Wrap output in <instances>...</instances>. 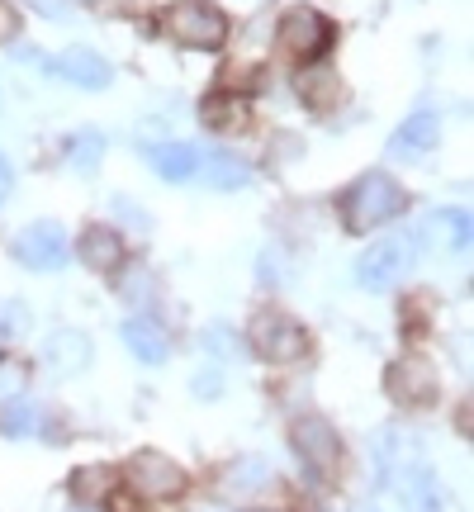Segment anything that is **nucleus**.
<instances>
[{
	"label": "nucleus",
	"mask_w": 474,
	"mask_h": 512,
	"mask_svg": "<svg viewBox=\"0 0 474 512\" xmlns=\"http://www.w3.org/2000/svg\"><path fill=\"white\" fill-rule=\"evenodd\" d=\"M384 484L394 489L408 512H446V484H441L437 465L422 456L418 441L408 437H384Z\"/></svg>",
	"instance_id": "f257e3e1"
},
{
	"label": "nucleus",
	"mask_w": 474,
	"mask_h": 512,
	"mask_svg": "<svg viewBox=\"0 0 474 512\" xmlns=\"http://www.w3.org/2000/svg\"><path fill=\"white\" fill-rule=\"evenodd\" d=\"M403 209H408V195H403V185L389 176V171H370L361 181L347 190V200H342V219H347L351 233H370V228H380V223L399 219Z\"/></svg>",
	"instance_id": "f03ea898"
},
{
	"label": "nucleus",
	"mask_w": 474,
	"mask_h": 512,
	"mask_svg": "<svg viewBox=\"0 0 474 512\" xmlns=\"http://www.w3.org/2000/svg\"><path fill=\"white\" fill-rule=\"evenodd\" d=\"M422 256V238L418 233H399V238H380L370 242L361 256H356V285L361 290H394L403 275L418 266Z\"/></svg>",
	"instance_id": "7ed1b4c3"
},
{
	"label": "nucleus",
	"mask_w": 474,
	"mask_h": 512,
	"mask_svg": "<svg viewBox=\"0 0 474 512\" xmlns=\"http://www.w3.org/2000/svg\"><path fill=\"white\" fill-rule=\"evenodd\" d=\"M166 29H171V38L185 43V48L214 53V48H223V38H228V19H223V10H214L209 0H176V5L166 10Z\"/></svg>",
	"instance_id": "20e7f679"
},
{
	"label": "nucleus",
	"mask_w": 474,
	"mask_h": 512,
	"mask_svg": "<svg viewBox=\"0 0 474 512\" xmlns=\"http://www.w3.org/2000/svg\"><path fill=\"white\" fill-rule=\"evenodd\" d=\"M275 38H280V48H285L294 62H318V57L332 48L337 29L328 24L323 10H313V5H294V10H285Z\"/></svg>",
	"instance_id": "39448f33"
},
{
	"label": "nucleus",
	"mask_w": 474,
	"mask_h": 512,
	"mask_svg": "<svg viewBox=\"0 0 474 512\" xmlns=\"http://www.w3.org/2000/svg\"><path fill=\"white\" fill-rule=\"evenodd\" d=\"M128 484L147 503H171V498L185 494V470L162 451H138L128 460Z\"/></svg>",
	"instance_id": "423d86ee"
},
{
	"label": "nucleus",
	"mask_w": 474,
	"mask_h": 512,
	"mask_svg": "<svg viewBox=\"0 0 474 512\" xmlns=\"http://www.w3.org/2000/svg\"><path fill=\"white\" fill-rule=\"evenodd\" d=\"M252 351L275 361V366H285V361H299L309 351V332L299 328L294 318H285V313L266 309V313H256V323H252Z\"/></svg>",
	"instance_id": "0eeeda50"
},
{
	"label": "nucleus",
	"mask_w": 474,
	"mask_h": 512,
	"mask_svg": "<svg viewBox=\"0 0 474 512\" xmlns=\"http://www.w3.org/2000/svg\"><path fill=\"white\" fill-rule=\"evenodd\" d=\"M384 389H389V399L399 403V408H427V403H437V366L427 361V356H403L394 366L384 370Z\"/></svg>",
	"instance_id": "6e6552de"
},
{
	"label": "nucleus",
	"mask_w": 474,
	"mask_h": 512,
	"mask_svg": "<svg viewBox=\"0 0 474 512\" xmlns=\"http://www.w3.org/2000/svg\"><path fill=\"white\" fill-rule=\"evenodd\" d=\"M290 446L299 451V460L309 465L313 475H328L332 465L342 460V437H337V427H332L328 418H318V413L290 422Z\"/></svg>",
	"instance_id": "1a4fd4ad"
},
{
	"label": "nucleus",
	"mask_w": 474,
	"mask_h": 512,
	"mask_svg": "<svg viewBox=\"0 0 474 512\" xmlns=\"http://www.w3.org/2000/svg\"><path fill=\"white\" fill-rule=\"evenodd\" d=\"M15 256L29 271H57V266H67V233L48 219L29 223L15 233Z\"/></svg>",
	"instance_id": "9d476101"
},
{
	"label": "nucleus",
	"mask_w": 474,
	"mask_h": 512,
	"mask_svg": "<svg viewBox=\"0 0 474 512\" xmlns=\"http://www.w3.org/2000/svg\"><path fill=\"white\" fill-rule=\"evenodd\" d=\"M57 76H67L72 86H81V91H105L110 86V62L95 53V48H67V53L53 62Z\"/></svg>",
	"instance_id": "9b49d317"
},
{
	"label": "nucleus",
	"mask_w": 474,
	"mask_h": 512,
	"mask_svg": "<svg viewBox=\"0 0 474 512\" xmlns=\"http://www.w3.org/2000/svg\"><path fill=\"white\" fill-rule=\"evenodd\" d=\"M76 252H81V261L100 275H114L124 266V238H119L114 228H105V223H91V228L81 233V242H76Z\"/></svg>",
	"instance_id": "f8f14e48"
},
{
	"label": "nucleus",
	"mask_w": 474,
	"mask_h": 512,
	"mask_svg": "<svg viewBox=\"0 0 474 512\" xmlns=\"http://www.w3.org/2000/svg\"><path fill=\"white\" fill-rule=\"evenodd\" d=\"M147 166L162 181H195L200 176V147L190 143H152L147 147Z\"/></svg>",
	"instance_id": "ddd939ff"
},
{
	"label": "nucleus",
	"mask_w": 474,
	"mask_h": 512,
	"mask_svg": "<svg viewBox=\"0 0 474 512\" xmlns=\"http://www.w3.org/2000/svg\"><path fill=\"white\" fill-rule=\"evenodd\" d=\"M437 143H441V119L432 110H422L389 138V157H422V152H432Z\"/></svg>",
	"instance_id": "4468645a"
},
{
	"label": "nucleus",
	"mask_w": 474,
	"mask_h": 512,
	"mask_svg": "<svg viewBox=\"0 0 474 512\" xmlns=\"http://www.w3.org/2000/svg\"><path fill=\"white\" fill-rule=\"evenodd\" d=\"M48 366L62 370V375H81L91 366V337L76 328H57L48 337Z\"/></svg>",
	"instance_id": "2eb2a0df"
},
{
	"label": "nucleus",
	"mask_w": 474,
	"mask_h": 512,
	"mask_svg": "<svg viewBox=\"0 0 474 512\" xmlns=\"http://www.w3.org/2000/svg\"><path fill=\"white\" fill-rule=\"evenodd\" d=\"M124 347L138 356V361H147V366H162L166 356H171V337H166L152 318H128L124 323Z\"/></svg>",
	"instance_id": "dca6fc26"
},
{
	"label": "nucleus",
	"mask_w": 474,
	"mask_h": 512,
	"mask_svg": "<svg viewBox=\"0 0 474 512\" xmlns=\"http://www.w3.org/2000/svg\"><path fill=\"white\" fill-rule=\"evenodd\" d=\"M200 119L204 128H214V133H237V128L247 124V100H237V95H209L200 105Z\"/></svg>",
	"instance_id": "f3484780"
},
{
	"label": "nucleus",
	"mask_w": 474,
	"mask_h": 512,
	"mask_svg": "<svg viewBox=\"0 0 474 512\" xmlns=\"http://www.w3.org/2000/svg\"><path fill=\"white\" fill-rule=\"evenodd\" d=\"M62 152H67V162H72L81 176H91L95 166L105 162V133H100V128H76Z\"/></svg>",
	"instance_id": "a211bd4d"
},
{
	"label": "nucleus",
	"mask_w": 474,
	"mask_h": 512,
	"mask_svg": "<svg viewBox=\"0 0 474 512\" xmlns=\"http://www.w3.org/2000/svg\"><path fill=\"white\" fill-rule=\"evenodd\" d=\"M427 233H432L441 247H456L460 252V247L470 242V219H465V209H437V214L427 219V228H422V238H427Z\"/></svg>",
	"instance_id": "6ab92c4d"
},
{
	"label": "nucleus",
	"mask_w": 474,
	"mask_h": 512,
	"mask_svg": "<svg viewBox=\"0 0 474 512\" xmlns=\"http://www.w3.org/2000/svg\"><path fill=\"white\" fill-rule=\"evenodd\" d=\"M200 166L209 171V185H219V190H237V185L252 181V166L233 157V152H214V157H200Z\"/></svg>",
	"instance_id": "aec40b11"
},
{
	"label": "nucleus",
	"mask_w": 474,
	"mask_h": 512,
	"mask_svg": "<svg viewBox=\"0 0 474 512\" xmlns=\"http://www.w3.org/2000/svg\"><path fill=\"white\" fill-rule=\"evenodd\" d=\"M337 86H342V81H337L328 67H309V72L299 76V100L313 105V110H328L332 100H337Z\"/></svg>",
	"instance_id": "412c9836"
},
{
	"label": "nucleus",
	"mask_w": 474,
	"mask_h": 512,
	"mask_svg": "<svg viewBox=\"0 0 474 512\" xmlns=\"http://www.w3.org/2000/svg\"><path fill=\"white\" fill-rule=\"evenodd\" d=\"M67 489H72L76 503H100V498H105V489H110V470H105V465H86V470H76V475H72V484H67Z\"/></svg>",
	"instance_id": "4be33fe9"
},
{
	"label": "nucleus",
	"mask_w": 474,
	"mask_h": 512,
	"mask_svg": "<svg viewBox=\"0 0 474 512\" xmlns=\"http://www.w3.org/2000/svg\"><path fill=\"white\" fill-rule=\"evenodd\" d=\"M5 432H10V437H24V432H34V408H29V403H15V408L5 413Z\"/></svg>",
	"instance_id": "5701e85b"
},
{
	"label": "nucleus",
	"mask_w": 474,
	"mask_h": 512,
	"mask_svg": "<svg viewBox=\"0 0 474 512\" xmlns=\"http://www.w3.org/2000/svg\"><path fill=\"white\" fill-rule=\"evenodd\" d=\"M15 34H19V10H15V5H5V0H0V43H10Z\"/></svg>",
	"instance_id": "b1692460"
},
{
	"label": "nucleus",
	"mask_w": 474,
	"mask_h": 512,
	"mask_svg": "<svg viewBox=\"0 0 474 512\" xmlns=\"http://www.w3.org/2000/svg\"><path fill=\"white\" fill-rule=\"evenodd\" d=\"M195 394H200V399H214V394H223V375H200V380H195Z\"/></svg>",
	"instance_id": "393cba45"
},
{
	"label": "nucleus",
	"mask_w": 474,
	"mask_h": 512,
	"mask_svg": "<svg viewBox=\"0 0 474 512\" xmlns=\"http://www.w3.org/2000/svg\"><path fill=\"white\" fill-rule=\"evenodd\" d=\"M10 190H15V171H10V162H5V152H0V204L10 200Z\"/></svg>",
	"instance_id": "a878e982"
},
{
	"label": "nucleus",
	"mask_w": 474,
	"mask_h": 512,
	"mask_svg": "<svg viewBox=\"0 0 474 512\" xmlns=\"http://www.w3.org/2000/svg\"><path fill=\"white\" fill-rule=\"evenodd\" d=\"M10 328H19V304H5V299H0V332H10Z\"/></svg>",
	"instance_id": "bb28decb"
},
{
	"label": "nucleus",
	"mask_w": 474,
	"mask_h": 512,
	"mask_svg": "<svg viewBox=\"0 0 474 512\" xmlns=\"http://www.w3.org/2000/svg\"><path fill=\"white\" fill-rule=\"evenodd\" d=\"M38 5H43V15H48V19L62 15V10H57V0H38Z\"/></svg>",
	"instance_id": "cd10ccee"
},
{
	"label": "nucleus",
	"mask_w": 474,
	"mask_h": 512,
	"mask_svg": "<svg viewBox=\"0 0 474 512\" xmlns=\"http://www.w3.org/2000/svg\"><path fill=\"white\" fill-rule=\"evenodd\" d=\"M361 512H380V508H361Z\"/></svg>",
	"instance_id": "c85d7f7f"
},
{
	"label": "nucleus",
	"mask_w": 474,
	"mask_h": 512,
	"mask_svg": "<svg viewBox=\"0 0 474 512\" xmlns=\"http://www.w3.org/2000/svg\"><path fill=\"white\" fill-rule=\"evenodd\" d=\"M76 512H91V508H76Z\"/></svg>",
	"instance_id": "c756f323"
}]
</instances>
